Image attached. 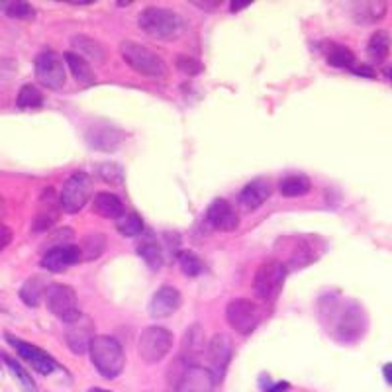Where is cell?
Listing matches in <instances>:
<instances>
[{"mask_svg": "<svg viewBox=\"0 0 392 392\" xmlns=\"http://www.w3.org/2000/svg\"><path fill=\"white\" fill-rule=\"evenodd\" d=\"M322 310V318L326 324L332 326V335L343 342H353L363 335L365 327H367V318L357 304L353 303H334L326 306H320Z\"/></svg>", "mask_w": 392, "mask_h": 392, "instance_id": "cell-1", "label": "cell"}, {"mask_svg": "<svg viewBox=\"0 0 392 392\" xmlns=\"http://www.w3.org/2000/svg\"><path fill=\"white\" fill-rule=\"evenodd\" d=\"M139 30L149 38L161 41H173L180 38L187 30V20L179 12L161 6H147L138 16Z\"/></svg>", "mask_w": 392, "mask_h": 392, "instance_id": "cell-2", "label": "cell"}, {"mask_svg": "<svg viewBox=\"0 0 392 392\" xmlns=\"http://www.w3.org/2000/svg\"><path fill=\"white\" fill-rule=\"evenodd\" d=\"M90 361L104 379H116L126 367V353L112 335H97L89 349Z\"/></svg>", "mask_w": 392, "mask_h": 392, "instance_id": "cell-3", "label": "cell"}, {"mask_svg": "<svg viewBox=\"0 0 392 392\" xmlns=\"http://www.w3.org/2000/svg\"><path fill=\"white\" fill-rule=\"evenodd\" d=\"M120 55L139 75L161 79V77H167V73H169L167 63L161 59V55L151 48L138 43V41L124 40L120 43Z\"/></svg>", "mask_w": 392, "mask_h": 392, "instance_id": "cell-4", "label": "cell"}, {"mask_svg": "<svg viewBox=\"0 0 392 392\" xmlns=\"http://www.w3.org/2000/svg\"><path fill=\"white\" fill-rule=\"evenodd\" d=\"M286 265L277 259H269V261L261 263L257 271H255L254 281H251V288L254 294L259 300H273L283 288V283L286 278Z\"/></svg>", "mask_w": 392, "mask_h": 392, "instance_id": "cell-5", "label": "cell"}, {"mask_svg": "<svg viewBox=\"0 0 392 392\" xmlns=\"http://www.w3.org/2000/svg\"><path fill=\"white\" fill-rule=\"evenodd\" d=\"M92 179L85 171H75L69 179L63 183V188H61V195H59V200H61V208L65 210L67 214H77L81 212L85 206L89 205L92 196Z\"/></svg>", "mask_w": 392, "mask_h": 392, "instance_id": "cell-6", "label": "cell"}, {"mask_svg": "<svg viewBox=\"0 0 392 392\" xmlns=\"http://www.w3.org/2000/svg\"><path fill=\"white\" fill-rule=\"evenodd\" d=\"M173 347V332L163 326L146 327L138 339V353L146 363H159Z\"/></svg>", "mask_w": 392, "mask_h": 392, "instance_id": "cell-7", "label": "cell"}, {"mask_svg": "<svg viewBox=\"0 0 392 392\" xmlns=\"http://www.w3.org/2000/svg\"><path fill=\"white\" fill-rule=\"evenodd\" d=\"M45 304H48V310L53 316H58L61 322H65V324L81 314L77 293L73 290V286L63 285V283H51L48 286Z\"/></svg>", "mask_w": 392, "mask_h": 392, "instance_id": "cell-8", "label": "cell"}, {"mask_svg": "<svg viewBox=\"0 0 392 392\" xmlns=\"http://www.w3.org/2000/svg\"><path fill=\"white\" fill-rule=\"evenodd\" d=\"M33 73H36V79H38L40 85H43V87H48L51 90L63 89V85H65L67 73L65 65H63V59L59 58L53 49H45V51H41L40 55L36 58Z\"/></svg>", "mask_w": 392, "mask_h": 392, "instance_id": "cell-9", "label": "cell"}, {"mask_svg": "<svg viewBox=\"0 0 392 392\" xmlns=\"http://www.w3.org/2000/svg\"><path fill=\"white\" fill-rule=\"evenodd\" d=\"M94 337H97L94 322L87 314H82V312L77 318H73L71 322L65 324V342L75 355L89 353Z\"/></svg>", "mask_w": 392, "mask_h": 392, "instance_id": "cell-10", "label": "cell"}, {"mask_svg": "<svg viewBox=\"0 0 392 392\" xmlns=\"http://www.w3.org/2000/svg\"><path fill=\"white\" fill-rule=\"evenodd\" d=\"M226 318L228 324L237 334H251L257 324H259V314L255 304L249 298H234L226 308Z\"/></svg>", "mask_w": 392, "mask_h": 392, "instance_id": "cell-11", "label": "cell"}, {"mask_svg": "<svg viewBox=\"0 0 392 392\" xmlns=\"http://www.w3.org/2000/svg\"><path fill=\"white\" fill-rule=\"evenodd\" d=\"M234 353V342L228 334H214L210 342L206 343V359H208V369L212 371L216 381L224 376L226 369Z\"/></svg>", "mask_w": 392, "mask_h": 392, "instance_id": "cell-12", "label": "cell"}, {"mask_svg": "<svg viewBox=\"0 0 392 392\" xmlns=\"http://www.w3.org/2000/svg\"><path fill=\"white\" fill-rule=\"evenodd\" d=\"M6 339H9L10 345L16 349L18 355L24 361H28V363H30L38 373H41V375H51V373L58 369V363L51 359L43 349H40L38 345L24 342V339H18V337H14V335L10 334H6Z\"/></svg>", "mask_w": 392, "mask_h": 392, "instance_id": "cell-13", "label": "cell"}, {"mask_svg": "<svg viewBox=\"0 0 392 392\" xmlns=\"http://www.w3.org/2000/svg\"><path fill=\"white\" fill-rule=\"evenodd\" d=\"M175 384V392H214L216 376L202 365H188Z\"/></svg>", "mask_w": 392, "mask_h": 392, "instance_id": "cell-14", "label": "cell"}, {"mask_svg": "<svg viewBox=\"0 0 392 392\" xmlns=\"http://www.w3.org/2000/svg\"><path fill=\"white\" fill-rule=\"evenodd\" d=\"M180 306V293L179 288H175L171 285H163L159 286L156 290V294L151 296L149 300V316L156 320H163L173 316L175 312L179 310Z\"/></svg>", "mask_w": 392, "mask_h": 392, "instance_id": "cell-15", "label": "cell"}, {"mask_svg": "<svg viewBox=\"0 0 392 392\" xmlns=\"http://www.w3.org/2000/svg\"><path fill=\"white\" fill-rule=\"evenodd\" d=\"M59 208H61V200L55 195V190L45 188L41 192L40 210L32 222V232H48L49 228H53L59 220Z\"/></svg>", "mask_w": 392, "mask_h": 392, "instance_id": "cell-16", "label": "cell"}, {"mask_svg": "<svg viewBox=\"0 0 392 392\" xmlns=\"http://www.w3.org/2000/svg\"><path fill=\"white\" fill-rule=\"evenodd\" d=\"M81 261V251L79 245H53L48 254L41 259V267L51 273H61V271L73 267L75 263Z\"/></svg>", "mask_w": 392, "mask_h": 392, "instance_id": "cell-17", "label": "cell"}, {"mask_svg": "<svg viewBox=\"0 0 392 392\" xmlns=\"http://www.w3.org/2000/svg\"><path fill=\"white\" fill-rule=\"evenodd\" d=\"M273 187L267 179H255L251 183H247L241 192L237 196L239 200V208L244 212H255L257 208H261L267 200H269Z\"/></svg>", "mask_w": 392, "mask_h": 392, "instance_id": "cell-18", "label": "cell"}, {"mask_svg": "<svg viewBox=\"0 0 392 392\" xmlns=\"http://www.w3.org/2000/svg\"><path fill=\"white\" fill-rule=\"evenodd\" d=\"M87 138H89V143L94 149H100V151H116L124 143L126 134L120 128L112 126V124H97L94 128H90Z\"/></svg>", "mask_w": 392, "mask_h": 392, "instance_id": "cell-19", "label": "cell"}, {"mask_svg": "<svg viewBox=\"0 0 392 392\" xmlns=\"http://www.w3.org/2000/svg\"><path fill=\"white\" fill-rule=\"evenodd\" d=\"M206 220L218 232H234L237 228V224H239V216H237L236 208L229 205L228 200L218 198L208 206Z\"/></svg>", "mask_w": 392, "mask_h": 392, "instance_id": "cell-20", "label": "cell"}, {"mask_svg": "<svg viewBox=\"0 0 392 392\" xmlns=\"http://www.w3.org/2000/svg\"><path fill=\"white\" fill-rule=\"evenodd\" d=\"M206 334L205 327L200 324H192L183 335V345H180V359L187 365H198V357L206 353Z\"/></svg>", "mask_w": 392, "mask_h": 392, "instance_id": "cell-21", "label": "cell"}, {"mask_svg": "<svg viewBox=\"0 0 392 392\" xmlns=\"http://www.w3.org/2000/svg\"><path fill=\"white\" fill-rule=\"evenodd\" d=\"M71 45H73L75 53H79L81 58H85L87 61H92L97 65H102L107 63L108 59V48L102 43V41L94 40L90 36H73L71 38Z\"/></svg>", "mask_w": 392, "mask_h": 392, "instance_id": "cell-22", "label": "cell"}, {"mask_svg": "<svg viewBox=\"0 0 392 392\" xmlns=\"http://www.w3.org/2000/svg\"><path fill=\"white\" fill-rule=\"evenodd\" d=\"M92 210L98 216L108 218V220H118L126 212L122 200L116 195H112V192H98V195H94V198H92Z\"/></svg>", "mask_w": 392, "mask_h": 392, "instance_id": "cell-23", "label": "cell"}, {"mask_svg": "<svg viewBox=\"0 0 392 392\" xmlns=\"http://www.w3.org/2000/svg\"><path fill=\"white\" fill-rule=\"evenodd\" d=\"M63 59H65L67 67H69V71H71V75H73V79L77 82H81V85H92V82L97 81L94 71H92V65H90L87 59L81 58L79 53H75V51H65V53H63Z\"/></svg>", "mask_w": 392, "mask_h": 392, "instance_id": "cell-24", "label": "cell"}, {"mask_svg": "<svg viewBox=\"0 0 392 392\" xmlns=\"http://www.w3.org/2000/svg\"><path fill=\"white\" fill-rule=\"evenodd\" d=\"M391 45L392 38L386 30H376V32H373V36L369 38L367 43L369 59L375 61V63H383L384 59L388 58V53H391Z\"/></svg>", "mask_w": 392, "mask_h": 392, "instance_id": "cell-25", "label": "cell"}, {"mask_svg": "<svg viewBox=\"0 0 392 392\" xmlns=\"http://www.w3.org/2000/svg\"><path fill=\"white\" fill-rule=\"evenodd\" d=\"M48 283L41 277H32L26 281L22 288H20V298L24 300V304H28L30 308H36L40 306V303L45 298V293H48Z\"/></svg>", "mask_w": 392, "mask_h": 392, "instance_id": "cell-26", "label": "cell"}, {"mask_svg": "<svg viewBox=\"0 0 392 392\" xmlns=\"http://www.w3.org/2000/svg\"><path fill=\"white\" fill-rule=\"evenodd\" d=\"M138 254L143 261L149 265V269H161L163 265V254H161V247L157 244V239L153 234H149L147 237H143L138 244Z\"/></svg>", "mask_w": 392, "mask_h": 392, "instance_id": "cell-27", "label": "cell"}, {"mask_svg": "<svg viewBox=\"0 0 392 392\" xmlns=\"http://www.w3.org/2000/svg\"><path fill=\"white\" fill-rule=\"evenodd\" d=\"M107 236L104 234H89L82 237L79 244V251H81V261H97L100 255L107 249Z\"/></svg>", "mask_w": 392, "mask_h": 392, "instance_id": "cell-28", "label": "cell"}, {"mask_svg": "<svg viewBox=\"0 0 392 392\" xmlns=\"http://www.w3.org/2000/svg\"><path fill=\"white\" fill-rule=\"evenodd\" d=\"M318 259V255H316V249H314V245L308 244L306 239H303L300 244H296L294 247V251L288 257V265H286V269H303L306 265H310Z\"/></svg>", "mask_w": 392, "mask_h": 392, "instance_id": "cell-29", "label": "cell"}, {"mask_svg": "<svg viewBox=\"0 0 392 392\" xmlns=\"http://www.w3.org/2000/svg\"><path fill=\"white\" fill-rule=\"evenodd\" d=\"M310 179L304 175H290L281 180V195L285 198H298L310 192Z\"/></svg>", "mask_w": 392, "mask_h": 392, "instance_id": "cell-30", "label": "cell"}, {"mask_svg": "<svg viewBox=\"0 0 392 392\" xmlns=\"http://www.w3.org/2000/svg\"><path fill=\"white\" fill-rule=\"evenodd\" d=\"M353 14L361 24L379 22L386 14V4L384 2H361V4H355Z\"/></svg>", "mask_w": 392, "mask_h": 392, "instance_id": "cell-31", "label": "cell"}, {"mask_svg": "<svg viewBox=\"0 0 392 392\" xmlns=\"http://www.w3.org/2000/svg\"><path fill=\"white\" fill-rule=\"evenodd\" d=\"M0 10L14 20H33L36 18V9L24 0H2Z\"/></svg>", "mask_w": 392, "mask_h": 392, "instance_id": "cell-32", "label": "cell"}, {"mask_svg": "<svg viewBox=\"0 0 392 392\" xmlns=\"http://www.w3.org/2000/svg\"><path fill=\"white\" fill-rule=\"evenodd\" d=\"M146 224L141 220V216L134 210H126L122 218H118V232L124 237H136L139 234H143Z\"/></svg>", "mask_w": 392, "mask_h": 392, "instance_id": "cell-33", "label": "cell"}, {"mask_svg": "<svg viewBox=\"0 0 392 392\" xmlns=\"http://www.w3.org/2000/svg\"><path fill=\"white\" fill-rule=\"evenodd\" d=\"M326 59L330 65L339 67V69H352L355 65V55L349 48L345 45H330L326 51Z\"/></svg>", "mask_w": 392, "mask_h": 392, "instance_id": "cell-34", "label": "cell"}, {"mask_svg": "<svg viewBox=\"0 0 392 392\" xmlns=\"http://www.w3.org/2000/svg\"><path fill=\"white\" fill-rule=\"evenodd\" d=\"M0 359L6 363V367H9V371L14 375V379H16L18 383H20V386H22V391L24 392H36L38 388H36V383H33V379L30 375H28V371H26L20 363H16V361L12 359V357H9V355H0Z\"/></svg>", "mask_w": 392, "mask_h": 392, "instance_id": "cell-35", "label": "cell"}, {"mask_svg": "<svg viewBox=\"0 0 392 392\" xmlns=\"http://www.w3.org/2000/svg\"><path fill=\"white\" fill-rule=\"evenodd\" d=\"M16 104L20 108H40L43 104V92L36 85H24L16 97Z\"/></svg>", "mask_w": 392, "mask_h": 392, "instance_id": "cell-36", "label": "cell"}, {"mask_svg": "<svg viewBox=\"0 0 392 392\" xmlns=\"http://www.w3.org/2000/svg\"><path fill=\"white\" fill-rule=\"evenodd\" d=\"M177 261H179L180 271H183L187 277H196V275H200L202 269H205L200 257H198L195 251H190V249H183V251L177 255Z\"/></svg>", "mask_w": 392, "mask_h": 392, "instance_id": "cell-37", "label": "cell"}, {"mask_svg": "<svg viewBox=\"0 0 392 392\" xmlns=\"http://www.w3.org/2000/svg\"><path fill=\"white\" fill-rule=\"evenodd\" d=\"M175 65H177L179 71H183L185 75H192V77L205 71V65L196 58H192V55H179L177 61H175Z\"/></svg>", "mask_w": 392, "mask_h": 392, "instance_id": "cell-38", "label": "cell"}, {"mask_svg": "<svg viewBox=\"0 0 392 392\" xmlns=\"http://www.w3.org/2000/svg\"><path fill=\"white\" fill-rule=\"evenodd\" d=\"M98 175L107 180V183H110V185H118V183L122 180V169L116 163H104L100 167Z\"/></svg>", "mask_w": 392, "mask_h": 392, "instance_id": "cell-39", "label": "cell"}, {"mask_svg": "<svg viewBox=\"0 0 392 392\" xmlns=\"http://www.w3.org/2000/svg\"><path fill=\"white\" fill-rule=\"evenodd\" d=\"M12 244V229L6 224H0V251H4Z\"/></svg>", "mask_w": 392, "mask_h": 392, "instance_id": "cell-40", "label": "cell"}, {"mask_svg": "<svg viewBox=\"0 0 392 392\" xmlns=\"http://www.w3.org/2000/svg\"><path fill=\"white\" fill-rule=\"evenodd\" d=\"M196 6H202V10H214L220 6V2H200V0H195Z\"/></svg>", "mask_w": 392, "mask_h": 392, "instance_id": "cell-41", "label": "cell"}, {"mask_svg": "<svg viewBox=\"0 0 392 392\" xmlns=\"http://www.w3.org/2000/svg\"><path fill=\"white\" fill-rule=\"evenodd\" d=\"M383 376H384V381L392 386V363H386V365H384Z\"/></svg>", "mask_w": 392, "mask_h": 392, "instance_id": "cell-42", "label": "cell"}, {"mask_svg": "<svg viewBox=\"0 0 392 392\" xmlns=\"http://www.w3.org/2000/svg\"><path fill=\"white\" fill-rule=\"evenodd\" d=\"M254 2L251 0H241V2H232V10L236 12V10H241L245 9V6H251Z\"/></svg>", "mask_w": 392, "mask_h": 392, "instance_id": "cell-43", "label": "cell"}, {"mask_svg": "<svg viewBox=\"0 0 392 392\" xmlns=\"http://www.w3.org/2000/svg\"><path fill=\"white\" fill-rule=\"evenodd\" d=\"M2 214H4V200H2V196H0V218H2Z\"/></svg>", "mask_w": 392, "mask_h": 392, "instance_id": "cell-44", "label": "cell"}, {"mask_svg": "<svg viewBox=\"0 0 392 392\" xmlns=\"http://www.w3.org/2000/svg\"><path fill=\"white\" fill-rule=\"evenodd\" d=\"M89 392H112V391H104V388H90Z\"/></svg>", "mask_w": 392, "mask_h": 392, "instance_id": "cell-45", "label": "cell"}, {"mask_svg": "<svg viewBox=\"0 0 392 392\" xmlns=\"http://www.w3.org/2000/svg\"><path fill=\"white\" fill-rule=\"evenodd\" d=\"M391 81H392V69H391Z\"/></svg>", "mask_w": 392, "mask_h": 392, "instance_id": "cell-46", "label": "cell"}]
</instances>
